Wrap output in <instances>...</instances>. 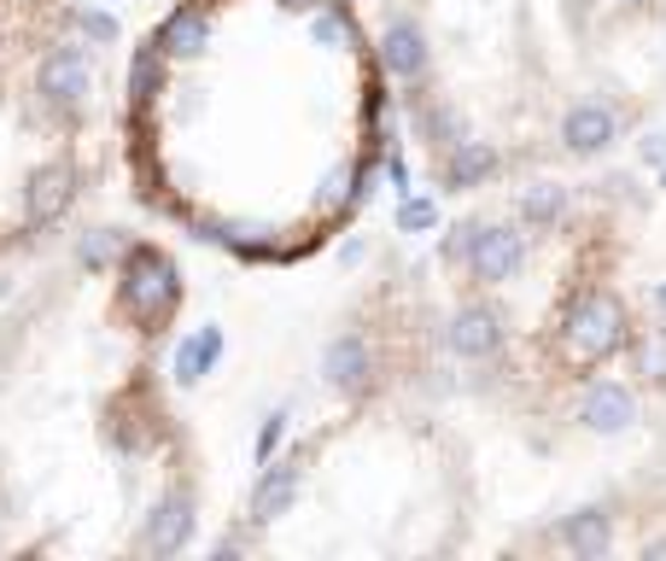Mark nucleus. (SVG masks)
Here are the masks:
<instances>
[{
    "instance_id": "f257e3e1",
    "label": "nucleus",
    "mask_w": 666,
    "mask_h": 561,
    "mask_svg": "<svg viewBox=\"0 0 666 561\" xmlns=\"http://www.w3.org/2000/svg\"><path fill=\"white\" fill-rule=\"evenodd\" d=\"M123 304L135 310V322H164L181 299V281H176V263L158 252V246H135L123 258Z\"/></svg>"
},
{
    "instance_id": "f03ea898",
    "label": "nucleus",
    "mask_w": 666,
    "mask_h": 561,
    "mask_svg": "<svg viewBox=\"0 0 666 561\" xmlns=\"http://www.w3.org/2000/svg\"><path fill=\"white\" fill-rule=\"evenodd\" d=\"M35 89H41V100H53L59 112H76L82 100H89V53L82 48H53L48 59H41V71H35Z\"/></svg>"
},
{
    "instance_id": "7ed1b4c3",
    "label": "nucleus",
    "mask_w": 666,
    "mask_h": 561,
    "mask_svg": "<svg viewBox=\"0 0 666 561\" xmlns=\"http://www.w3.org/2000/svg\"><path fill=\"white\" fill-rule=\"evenodd\" d=\"M187 532H194V497L187 491H170L164 503L147 515V527H141V544L153 555H176L187 544Z\"/></svg>"
},
{
    "instance_id": "20e7f679",
    "label": "nucleus",
    "mask_w": 666,
    "mask_h": 561,
    "mask_svg": "<svg viewBox=\"0 0 666 561\" xmlns=\"http://www.w3.org/2000/svg\"><path fill=\"white\" fill-rule=\"evenodd\" d=\"M322 374L340 392H351V398H357V392L368 386V374H374V351H368V340L363 334H340L327 351H322Z\"/></svg>"
},
{
    "instance_id": "39448f33",
    "label": "nucleus",
    "mask_w": 666,
    "mask_h": 561,
    "mask_svg": "<svg viewBox=\"0 0 666 561\" xmlns=\"http://www.w3.org/2000/svg\"><path fill=\"white\" fill-rule=\"evenodd\" d=\"M71 181H76V170H71L65 158L48 164V170H35V181H30V217H35V222H53V217L71 205V194H76Z\"/></svg>"
},
{
    "instance_id": "423d86ee",
    "label": "nucleus",
    "mask_w": 666,
    "mask_h": 561,
    "mask_svg": "<svg viewBox=\"0 0 666 561\" xmlns=\"http://www.w3.org/2000/svg\"><path fill=\"white\" fill-rule=\"evenodd\" d=\"M222 328H199V334H187L181 345H176V381L181 386H194V381H205V374L217 368V357H222Z\"/></svg>"
},
{
    "instance_id": "0eeeda50",
    "label": "nucleus",
    "mask_w": 666,
    "mask_h": 561,
    "mask_svg": "<svg viewBox=\"0 0 666 561\" xmlns=\"http://www.w3.org/2000/svg\"><path fill=\"white\" fill-rule=\"evenodd\" d=\"M205 41H211V18L199 7H181L170 24H164L158 48H164V59H194V53H205Z\"/></svg>"
},
{
    "instance_id": "6e6552de",
    "label": "nucleus",
    "mask_w": 666,
    "mask_h": 561,
    "mask_svg": "<svg viewBox=\"0 0 666 561\" xmlns=\"http://www.w3.org/2000/svg\"><path fill=\"white\" fill-rule=\"evenodd\" d=\"M299 486H304V468H275V474H263V486L252 497V521H275V515H287L299 503Z\"/></svg>"
},
{
    "instance_id": "1a4fd4ad",
    "label": "nucleus",
    "mask_w": 666,
    "mask_h": 561,
    "mask_svg": "<svg viewBox=\"0 0 666 561\" xmlns=\"http://www.w3.org/2000/svg\"><path fill=\"white\" fill-rule=\"evenodd\" d=\"M158 89H164V48L153 41V48H141L135 53V71H129V94L147 106V100H158Z\"/></svg>"
},
{
    "instance_id": "9d476101",
    "label": "nucleus",
    "mask_w": 666,
    "mask_h": 561,
    "mask_svg": "<svg viewBox=\"0 0 666 561\" xmlns=\"http://www.w3.org/2000/svg\"><path fill=\"white\" fill-rule=\"evenodd\" d=\"M281 439H287V415H269V422H263V433H258V463H269Z\"/></svg>"
},
{
    "instance_id": "9b49d317",
    "label": "nucleus",
    "mask_w": 666,
    "mask_h": 561,
    "mask_svg": "<svg viewBox=\"0 0 666 561\" xmlns=\"http://www.w3.org/2000/svg\"><path fill=\"white\" fill-rule=\"evenodd\" d=\"M82 30H89L94 41H117V24H112L106 12H82Z\"/></svg>"
},
{
    "instance_id": "f8f14e48",
    "label": "nucleus",
    "mask_w": 666,
    "mask_h": 561,
    "mask_svg": "<svg viewBox=\"0 0 666 561\" xmlns=\"http://www.w3.org/2000/svg\"><path fill=\"white\" fill-rule=\"evenodd\" d=\"M82 258H89V263H106V258H112V240H106V235L82 240Z\"/></svg>"
},
{
    "instance_id": "ddd939ff",
    "label": "nucleus",
    "mask_w": 666,
    "mask_h": 561,
    "mask_svg": "<svg viewBox=\"0 0 666 561\" xmlns=\"http://www.w3.org/2000/svg\"><path fill=\"white\" fill-rule=\"evenodd\" d=\"M281 7H287V12H316L322 0H281Z\"/></svg>"
}]
</instances>
